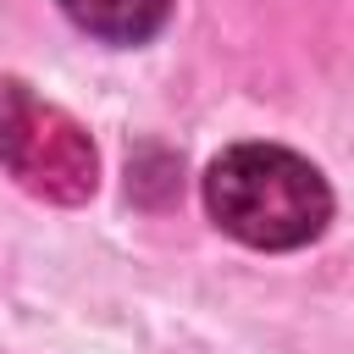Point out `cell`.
<instances>
[{
	"label": "cell",
	"mask_w": 354,
	"mask_h": 354,
	"mask_svg": "<svg viewBox=\"0 0 354 354\" xmlns=\"http://www.w3.org/2000/svg\"><path fill=\"white\" fill-rule=\"evenodd\" d=\"M0 166L50 205H83L100 177L88 133L22 83H0Z\"/></svg>",
	"instance_id": "cell-2"
},
{
	"label": "cell",
	"mask_w": 354,
	"mask_h": 354,
	"mask_svg": "<svg viewBox=\"0 0 354 354\" xmlns=\"http://www.w3.org/2000/svg\"><path fill=\"white\" fill-rule=\"evenodd\" d=\"M166 6L171 0H61V11L105 44H144L149 33H160Z\"/></svg>",
	"instance_id": "cell-3"
},
{
	"label": "cell",
	"mask_w": 354,
	"mask_h": 354,
	"mask_svg": "<svg viewBox=\"0 0 354 354\" xmlns=\"http://www.w3.org/2000/svg\"><path fill=\"white\" fill-rule=\"evenodd\" d=\"M205 205L221 232L249 249H299L326 232V177L282 144H232L205 171Z\"/></svg>",
	"instance_id": "cell-1"
}]
</instances>
